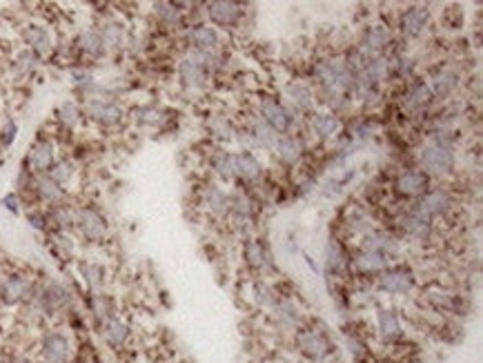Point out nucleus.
Listing matches in <instances>:
<instances>
[{
  "label": "nucleus",
  "mask_w": 483,
  "mask_h": 363,
  "mask_svg": "<svg viewBox=\"0 0 483 363\" xmlns=\"http://www.w3.org/2000/svg\"><path fill=\"white\" fill-rule=\"evenodd\" d=\"M316 74L321 76V81L325 83L330 96L339 98L341 94H345L350 87H354L356 74L350 65L343 63H321L316 67Z\"/></svg>",
  "instance_id": "f257e3e1"
},
{
  "label": "nucleus",
  "mask_w": 483,
  "mask_h": 363,
  "mask_svg": "<svg viewBox=\"0 0 483 363\" xmlns=\"http://www.w3.org/2000/svg\"><path fill=\"white\" fill-rule=\"evenodd\" d=\"M72 357V341L63 332H47L41 339L43 363H67Z\"/></svg>",
  "instance_id": "f03ea898"
},
{
  "label": "nucleus",
  "mask_w": 483,
  "mask_h": 363,
  "mask_svg": "<svg viewBox=\"0 0 483 363\" xmlns=\"http://www.w3.org/2000/svg\"><path fill=\"white\" fill-rule=\"evenodd\" d=\"M297 346L301 350V355L310 359V361H323L330 350H332V343L328 341L325 334H321L316 330H303L297 334Z\"/></svg>",
  "instance_id": "7ed1b4c3"
},
{
  "label": "nucleus",
  "mask_w": 483,
  "mask_h": 363,
  "mask_svg": "<svg viewBox=\"0 0 483 363\" xmlns=\"http://www.w3.org/2000/svg\"><path fill=\"white\" fill-rule=\"evenodd\" d=\"M421 163L432 174H446L454 167V152L448 143H437V145H430L423 152Z\"/></svg>",
  "instance_id": "20e7f679"
},
{
  "label": "nucleus",
  "mask_w": 483,
  "mask_h": 363,
  "mask_svg": "<svg viewBox=\"0 0 483 363\" xmlns=\"http://www.w3.org/2000/svg\"><path fill=\"white\" fill-rule=\"evenodd\" d=\"M30 292H32L30 279L25 274H12L0 285V301L5 305H18L30 299Z\"/></svg>",
  "instance_id": "39448f33"
},
{
  "label": "nucleus",
  "mask_w": 483,
  "mask_h": 363,
  "mask_svg": "<svg viewBox=\"0 0 483 363\" xmlns=\"http://www.w3.org/2000/svg\"><path fill=\"white\" fill-rule=\"evenodd\" d=\"M76 225L80 227V232L89 238V241H100L107 234V223L96 209L83 207L76 212Z\"/></svg>",
  "instance_id": "423d86ee"
},
{
  "label": "nucleus",
  "mask_w": 483,
  "mask_h": 363,
  "mask_svg": "<svg viewBox=\"0 0 483 363\" xmlns=\"http://www.w3.org/2000/svg\"><path fill=\"white\" fill-rule=\"evenodd\" d=\"M87 114L89 118H94L100 125H118L122 118V110L118 107L114 101H105V98H92L87 105Z\"/></svg>",
  "instance_id": "0eeeda50"
},
{
  "label": "nucleus",
  "mask_w": 483,
  "mask_h": 363,
  "mask_svg": "<svg viewBox=\"0 0 483 363\" xmlns=\"http://www.w3.org/2000/svg\"><path fill=\"white\" fill-rule=\"evenodd\" d=\"M261 114H263V123H268V125L274 129V132H279V134H286L290 127H292V116H290V112L283 107L281 103L277 101H263L261 105Z\"/></svg>",
  "instance_id": "6e6552de"
},
{
  "label": "nucleus",
  "mask_w": 483,
  "mask_h": 363,
  "mask_svg": "<svg viewBox=\"0 0 483 363\" xmlns=\"http://www.w3.org/2000/svg\"><path fill=\"white\" fill-rule=\"evenodd\" d=\"M378 285H381V290L390 292V294H405V292L412 290L414 276H412V272L396 267V270L385 272L381 279H378Z\"/></svg>",
  "instance_id": "1a4fd4ad"
},
{
  "label": "nucleus",
  "mask_w": 483,
  "mask_h": 363,
  "mask_svg": "<svg viewBox=\"0 0 483 363\" xmlns=\"http://www.w3.org/2000/svg\"><path fill=\"white\" fill-rule=\"evenodd\" d=\"M178 76H181L185 87H201V85H205L207 70L196 56H185L181 65H178Z\"/></svg>",
  "instance_id": "9d476101"
},
{
  "label": "nucleus",
  "mask_w": 483,
  "mask_h": 363,
  "mask_svg": "<svg viewBox=\"0 0 483 363\" xmlns=\"http://www.w3.org/2000/svg\"><path fill=\"white\" fill-rule=\"evenodd\" d=\"M450 205V198L446 192H441V189H437V192H430V194H425L421 200H419V205H416L414 212L423 216V218H428L432 214H441V212H446Z\"/></svg>",
  "instance_id": "9b49d317"
},
{
  "label": "nucleus",
  "mask_w": 483,
  "mask_h": 363,
  "mask_svg": "<svg viewBox=\"0 0 483 363\" xmlns=\"http://www.w3.org/2000/svg\"><path fill=\"white\" fill-rule=\"evenodd\" d=\"M23 38H25V43L30 45V50H32L36 56H38V54H47V52L52 50V36H50V32H47L43 25H30V27H25Z\"/></svg>",
  "instance_id": "f8f14e48"
},
{
  "label": "nucleus",
  "mask_w": 483,
  "mask_h": 363,
  "mask_svg": "<svg viewBox=\"0 0 483 363\" xmlns=\"http://www.w3.org/2000/svg\"><path fill=\"white\" fill-rule=\"evenodd\" d=\"M30 165L36 172H47L54 165V145L50 141H38L30 152Z\"/></svg>",
  "instance_id": "ddd939ff"
},
{
  "label": "nucleus",
  "mask_w": 483,
  "mask_h": 363,
  "mask_svg": "<svg viewBox=\"0 0 483 363\" xmlns=\"http://www.w3.org/2000/svg\"><path fill=\"white\" fill-rule=\"evenodd\" d=\"M105 339H107V343L109 346H114V348H120V346H125L127 343V339H129V334H131V330H129V326L122 319H118V317H111V319H107L105 321Z\"/></svg>",
  "instance_id": "4468645a"
},
{
  "label": "nucleus",
  "mask_w": 483,
  "mask_h": 363,
  "mask_svg": "<svg viewBox=\"0 0 483 363\" xmlns=\"http://www.w3.org/2000/svg\"><path fill=\"white\" fill-rule=\"evenodd\" d=\"M425 23H428V9L425 7H410L401 18L403 32L408 36H419L423 32Z\"/></svg>",
  "instance_id": "2eb2a0df"
},
{
  "label": "nucleus",
  "mask_w": 483,
  "mask_h": 363,
  "mask_svg": "<svg viewBox=\"0 0 483 363\" xmlns=\"http://www.w3.org/2000/svg\"><path fill=\"white\" fill-rule=\"evenodd\" d=\"M241 9L236 3H227V0H219V3H210V16L214 23L219 25H232L239 21Z\"/></svg>",
  "instance_id": "dca6fc26"
},
{
  "label": "nucleus",
  "mask_w": 483,
  "mask_h": 363,
  "mask_svg": "<svg viewBox=\"0 0 483 363\" xmlns=\"http://www.w3.org/2000/svg\"><path fill=\"white\" fill-rule=\"evenodd\" d=\"M234 174H241L243 178L254 180L261 176V163L250 152H241V154L234 156Z\"/></svg>",
  "instance_id": "f3484780"
},
{
  "label": "nucleus",
  "mask_w": 483,
  "mask_h": 363,
  "mask_svg": "<svg viewBox=\"0 0 483 363\" xmlns=\"http://www.w3.org/2000/svg\"><path fill=\"white\" fill-rule=\"evenodd\" d=\"M189 41H192V45L198 52H210L219 45V34H216L212 27L201 25V27H194V30L189 32Z\"/></svg>",
  "instance_id": "a211bd4d"
},
{
  "label": "nucleus",
  "mask_w": 483,
  "mask_h": 363,
  "mask_svg": "<svg viewBox=\"0 0 483 363\" xmlns=\"http://www.w3.org/2000/svg\"><path fill=\"white\" fill-rule=\"evenodd\" d=\"M376 326H378V334L383 339H392L401 332V321L399 314L394 310H378L376 314Z\"/></svg>",
  "instance_id": "6ab92c4d"
},
{
  "label": "nucleus",
  "mask_w": 483,
  "mask_h": 363,
  "mask_svg": "<svg viewBox=\"0 0 483 363\" xmlns=\"http://www.w3.org/2000/svg\"><path fill=\"white\" fill-rule=\"evenodd\" d=\"M80 276L92 292H100L105 285V267L100 263H80Z\"/></svg>",
  "instance_id": "aec40b11"
},
{
  "label": "nucleus",
  "mask_w": 483,
  "mask_h": 363,
  "mask_svg": "<svg viewBox=\"0 0 483 363\" xmlns=\"http://www.w3.org/2000/svg\"><path fill=\"white\" fill-rule=\"evenodd\" d=\"M396 187H399V192L405 196H416L425 189V176L419 174V172H405V174H401L399 180H396Z\"/></svg>",
  "instance_id": "412c9836"
},
{
  "label": "nucleus",
  "mask_w": 483,
  "mask_h": 363,
  "mask_svg": "<svg viewBox=\"0 0 483 363\" xmlns=\"http://www.w3.org/2000/svg\"><path fill=\"white\" fill-rule=\"evenodd\" d=\"M274 319L281 328H297L299 326V310L290 301H279L274 305Z\"/></svg>",
  "instance_id": "4be33fe9"
},
{
  "label": "nucleus",
  "mask_w": 483,
  "mask_h": 363,
  "mask_svg": "<svg viewBox=\"0 0 483 363\" xmlns=\"http://www.w3.org/2000/svg\"><path fill=\"white\" fill-rule=\"evenodd\" d=\"M274 152L281 156V160L286 163H297L301 156V143L292 136H279L277 145H274Z\"/></svg>",
  "instance_id": "5701e85b"
},
{
  "label": "nucleus",
  "mask_w": 483,
  "mask_h": 363,
  "mask_svg": "<svg viewBox=\"0 0 483 363\" xmlns=\"http://www.w3.org/2000/svg\"><path fill=\"white\" fill-rule=\"evenodd\" d=\"M205 200H207V207H210L216 216H225L227 212H230V196L219 187H214V185L207 187Z\"/></svg>",
  "instance_id": "b1692460"
},
{
  "label": "nucleus",
  "mask_w": 483,
  "mask_h": 363,
  "mask_svg": "<svg viewBox=\"0 0 483 363\" xmlns=\"http://www.w3.org/2000/svg\"><path fill=\"white\" fill-rule=\"evenodd\" d=\"M78 45L85 54L89 56H100L105 52V45H103V36H100V30H85L80 36H78Z\"/></svg>",
  "instance_id": "393cba45"
},
{
  "label": "nucleus",
  "mask_w": 483,
  "mask_h": 363,
  "mask_svg": "<svg viewBox=\"0 0 483 363\" xmlns=\"http://www.w3.org/2000/svg\"><path fill=\"white\" fill-rule=\"evenodd\" d=\"M457 85H459L457 74H454V72H441L437 79L432 81V92L437 94L439 98H446L454 90H457Z\"/></svg>",
  "instance_id": "a878e982"
},
{
  "label": "nucleus",
  "mask_w": 483,
  "mask_h": 363,
  "mask_svg": "<svg viewBox=\"0 0 483 363\" xmlns=\"http://www.w3.org/2000/svg\"><path fill=\"white\" fill-rule=\"evenodd\" d=\"M36 189L38 194H41L45 200H50V203H56V200L63 198V187L56 183L52 176H41L36 180Z\"/></svg>",
  "instance_id": "bb28decb"
},
{
  "label": "nucleus",
  "mask_w": 483,
  "mask_h": 363,
  "mask_svg": "<svg viewBox=\"0 0 483 363\" xmlns=\"http://www.w3.org/2000/svg\"><path fill=\"white\" fill-rule=\"evenodd\" d=\"M288 98H290L292 105H294V110H299V112L312 110V94H310L308 87H303V85H290Z\"/></svg>",
  "instance_id": "cd10ccee"
},
{
  "label": "nucleus",
  "mask_w": 483,
  "mask_h": 363,
  "mask_svg": "<svg viewBox=\"0 0 483 363\" xmlns=\"http://www.w3.org/2000/svg\"><path fill=\"white\" fill-rule=\"evenodd\" d=\"M245 259H248L252 267H257V270H263V267L270 263V256L265 252V247L257 241H250L245 245Z\"/></svg>",
  "instance_id": "c85d7f7f"
},
{
  "label": "nucleus",
  "mask_w": 483,
  "mask_h": 363,
  "mask_svg": "<svg viewBox=\"0 0 483 363\" xmlns=\"http://www.w3.org/2000/svg\"><path fill=\"white\" fill-rule=\"evenodd\" d=\"M312 129H314L321 138H330L332 134H336L339 129V121L330 114H319V116L312 118Z\"/></svg>",
  "instance_id": "c756f323"
},
{
  "label": "nucleus",
  "mask_w": 483,
  "mask_h": 363,
  "mask_svg": "<svg viewBox=\"0 0 483 363\" xmlns=\"http://www.w3.org/2000/svg\"><path fill=\"white\" fill-rule=\"evenodd\" d=\"M100 36H103V45H105V50H114V47L122 45L125 30H122V25H118V23H109L100 30Z\"/></svg>",
  "instance_id": "7c9ffc66"
},
{
  "label": "nucleus",
  "mask_w": 483,
  "mask_h": 363,
  "mask_svg": "<svg viewBox=\"0 0 483 363\" xmlns=\"http://www.w3.org/2000/svg\"><path fill=\"white\" fill-rule=\"evenodd\" d=\"M387 41H390V34H387L385 27H370L363 38V43L365 47L370 52H378V50H383V47L387 45Z\"/></svg>",
  "instance_id": "2f4dec72"
},
{
  "label": "nucleus",
  "mask_w": 483,
  "mask_h": 363,
  "mask_svg": "<svg viewBox=\"0 0 483 363\" xmlns=\"http://www.w3.org/2000/svg\"><path fill=\"white\" fill-rule=\"evenodd\" d=\"M254 138H257L259 145L274 149V145H277V141H279V134L274 132L268 123L257 121V125H254Z\"/></svg>",
  "instance_id": "473e14b6"
},
{
  "label": "nucleus",
  "mask_w": 483,
  "mask_h": 363,
  "mask_svg": "<svg viewBox=\"0 0 483 363\" xmlns=\"http://www.w3.org/2000/svg\"><path fill=\"white\" fill-rule=\"evenodd\" d=\"M52 178L56 180V183H58L61 187L65 185V183H69V180L74 178V174H76V167H74V163L72 160H58V163H54L52 165Z\"/></svg>",
  "instance_id": "72a5a7b5"
},
{
  "label": "nucleus",
  "mask_w": 483,
  "mask_h": 363,
  "mask_svg": "<svg viewBox=\"0 0 483 363\" xmlns=\"http://www.w3.org/2000/svg\"><path fill=\"white\" fill-rule=\"evenodd\" d=\"M212 165L219 176H223V178L234 176V156L227 154V152H216L214 158H212Z\"/></svg>",
  "instance_id": "f704fd0d"
},
{
  "label": "nucleus",
  "mask_w": 483,
  "mask_h": 363,
  "mask_svg": "<svg viewBox=\"0 0 483 363\" xmlns=\"http://www.w3.org/2000/svg\"><path fill=\"white\" fill-rule=\"evenodd\" d=\"M58 121L63 123V125H67V127H76L78 125V121H80V110H78V105L72 103V101H65L61 107H58Z\"/></svg>",
  "instance_id": "c9c22d12"
},
{
  "label": "nucleus",
  "mask_w": 483,
  "mask_h": 363,
  "mask_svg": "<svg viewBox=\"0 0 483 363\" xmlns=\"http://www.w3.org/2000/svg\"><path fill=\"white\" fill-rule=\"evenodd\" d=\"M356 263H358V267H363V270H381V267L385 265V254L378 252V250H367L358 256Z\"/></svg>",
  "instance_id": "e433bc0d"
},
{
  "label": "nucleus",
  "mask_w": 483,
  "mask_h": 363,
  "mask_svg": "<svg viewBox=\"0 0 483 363\" xmlns=\"http://www.w3.org/2000/svg\"><path fill=\"white\" fill-rule=\"evenodd\" d=\"M405 227H408V230L414 236H423V234H428L430 223H428V218H423V216H419L416 212H412L408 218H405Z\"/></svg>",
  "instance_id": "4c0bfd02"
},
{
  "label": "nucleus",
  "mask_w": 483,
  "mask_h": 363,
  "mask_svg": "<svg viewBox=\"0 0 483 363\" xmlns=\"http://www.w3.org/2000/svg\"><path fill=\"white\" fill-rule=\"evenodd\" d=\"M154 12L156 16L160 18V21H165L169 25H176L178 23V9L174 5H169V3H156L154 5Z\"/></svg>",
  "instance_id": "58836bf2"
},
{
  "label": "nucleus",
  "mask_w": 483,
  "mask_h": 363,
  "mask_svg": "<svg viewBox=\"0 0 483 363\" xmlns=\"http://www.w3.org/2000/svg\"><path fill=\"white\" fill-rule=\"evenodd\" d=\"M38 63V56L32 52V50H25L18 54V59H16V70L21 72V74H27V72H32L34 67Z\"/></svg>",
  "instance_id": "ea45409f"
},
{
  "label": "nucleus",
  "mask_w": 483,
  "mask_h": 363,
  "mask_svg": "<svg viewBox=\"0 0 483 363\" xmlns=\"http://www.w3.org/2000/svg\"><path fill=\"white\" fill-rule=\"evenodd\" d=\"M257 294H254V299H257L259 305H268V308H274V305L279 303L277 299V294H274L272 288H268V285H257V290H254Z\"/></svg>",
  "instance_id": "a19ab883"
},
{
  "label": "nucleus",
  "mask_w": 483,
  "mask_h": 363,
  "mask_svg": "<svg viewBox=\"0 0 483 363\" xmlns=\"http://www.w3.org/2000/svg\"><path fill=\"white\" fill-rule=\"evenodd\" d=\"M94 310H96V317L100 321L111 319V301L107 297H103V294H96V297H94Z\"/></svg>",
  "instance_id": "79ce46f5"
},
{
  "label": "nucleus",
  "mask_w": 483,
  "mask_h": 363,
  "mask_svg": "<svg viewBox=\"0 0 483 363\" xmlns=\"http://www.w3.org/2000/svg\"><path fill=\"white\" fill-rule=\"evenodd\" d=\"M325 261H328L330 270H341V267H343V254H341L336 243H330L328 245V259Z\"/></svg>",
  "instance_id": "37998d69"
},
{
  "label": "nucleus",
  "mask_w": 483,
  "mask_h": 363,
  "mask_svg": "<svg viewBox=\"0 0 483 363\" xmlns=\"http://www.w3.org/2000/svg\"><path fill=\"white\" fill-rule=\"evenodd\" d=\"M430 98H432V94H430V90L425 87V85H419V87H414L412 90V94H410V103L414 105H419V107H423V105H428L430 103Z\"/></svg>",
  "instance_id": "c03bdc74"
},
{
  "label": "nucleus",
  "mask_w": 483,
  "mask_h": 363,
  "mask_svg": "<svg viewBox=\"0 0 483 363\" xmlns=\"http://www.w3.org/2000/svg\"><path fill=\"white\" fill-rule=\"evenodd\" d=\"M138 123H140V125H158V123H160V112L154 110V107L138 110Z\"/></svg>",
  "instance_id": "a18cd8bd"
},
{
  "label": "nucleus",
  "mask_w": 483,
  "mask_h": 363,
  "mask_svg": "<svg viewBox=\"0 0 483 363\" xmlns=\"http://www.w3.org/2000/svg\"><path fill=\"white\" fill-rule=\"evenodd\" d=\"M230 209H234V212H239V214H243V216H248V214H250V203H248V198L241 196V194L230 196Z\"/></svg>",
  "instance_id": "49530a36"
},
{
  "label": "nucleus",
  "mask_w": 483,
  "mask_h": 363,
  "mask_svg": "<svg viewBox=\"0 0 483 363\" xmlns=\"http://www.w3.org/2000/svg\"><path fill=\"white\" fill-rule=\"evenodd\" d=\"M72 79H74L76 85H80V87H87L89 83H94V76L87 70H74L72 72Z\"/></svg>",
  "instance_id": "de8ad7c7"
},
{
  "label": "nucleus",
  "mask_w": 483,
  "mask_h": 363,
  "mask_svg": "<svg viewBox=\"0 0 483 363\" xmlns=\"http://www.w3.org/2000/svg\"><path fill=\"white\" fill-rule=\"evenodd\" d=\"M14 136H16V125H14V123H7V129L3 132V136H0V143H3L5 147L12 145Z\"/></svg>",
  "instance_id": "09e8293b"
},
{
  "label": "nucleus",
  "mask_w": 483,
  "mask_h": 363,
  "mask_svg": "<svg viewBox=\"0 0 483 363\" xmlns=\"http://www.w3.org/2000/svg\"><path fill=\"white\" fill-rule=\"evenodd\" d=\"M3 203H5V207H7V209H12V212H18V200H16V196H14V194L5 196V198H3Z\"/></svg>",
  "instance_id": "8fccbe9b"
},
{
  "label": "nucleus",
  "mask_w": 483,
  "mask_h": 363,
  "mask_svg": "<svg viewBox=\"0 0 483 363\" xmlns=\"http://www.w3.org/2000/svg\"><path fill=\"white\" fill-rule=\"evenodd\" d=\"M30 221H32V225H34V227H43L45 218H43L41 214H38V216H36V214H30Z\"/></svg>",
  "instance_id": "3c124183"
},
{
  "label": "nucleus",
  "mask_w": 483,
  "mask_h": 363,
  "mask_svg": "<svg viewBox=\"0 0 483 363\" xmlns=\"http://www.w3.org/2000/svg\"><path fill=\"white\" fill-rule=\"evenodd\" d=\"M12 363H34L32 359H27V357H14Z\"/></svg>",
  "instance_id": "603ef678"
},
{
  "label": "nucleus",
  "mask_w": 483,
  "mask_h": 363,
  "mask_svg": "<svg viewBox=\"0 0 483 363\" xmlns=\"http://www.w3.org/2000/svg\"><path fill=\"white\" fill-rule=\"evenodd\" d=\"M292 363H299V361H292Z\"/></svg>",
  "instance_id": "864d4df0"
}]
</instances>
